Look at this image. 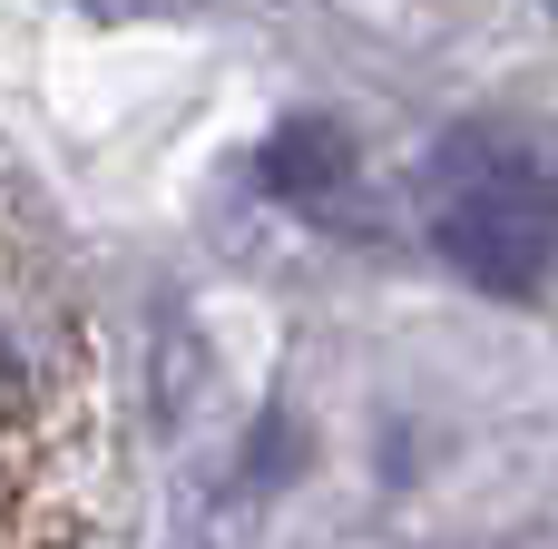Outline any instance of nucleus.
Segmentation results:
<instances>
[{
    "mask_svg": "<svg viewBox=\"0 0 558 549\" xmlns=\"http://www.w3.org/2000/svg\"><path fill=\"white\" fill-rule=\"evenodd\" d=\"M432 246L441 265H461L490 295H530L558 265V147L549 138H510V128H461L432 177Z\"/></svg>",
    "mask_w": 558,
    "mask_h": 549,
    "instance_id": "f257e3e1",
    "label": "nucleus"
},
{
    "mask_svg": "<svg viewBox=\"0 0 558 549\" xmlns=\"http://www.w3.org/2000/svg\"><path fill=\"white\" fill-rule=\"evenodd\" d=\"M88 10H108V20H177V10H196V0H88Z\"/></svg>",
    "mask_w": 558,
    "mask_h": 549,
    "instance_id": "f03ea898",
    "label": "nucleus"
},
{
    "mask_svg": "<svg viewBox=\"0 0 558 549\" xmlns=\"http://www.w3.org/2000/svg\"><path fill=\"white\" fill-rule=\"evenodd\" d=\"M549 10H558V0H549Z\"/></svg>",
    "mask_w": 558,
    "mask_h": 549,
    "instance_id": "7ed1b4c3",
    "label": "nucleus"
}]
</instances>
